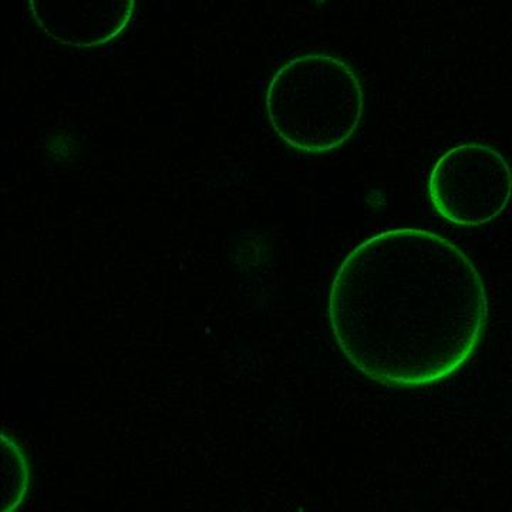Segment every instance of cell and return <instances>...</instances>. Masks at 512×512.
<instances>
[{"instance_id": "3", "label": "cell", "mask_w": 512, "mask_h": 512, "mask_svg": "<svg viewBox=\"0 0 512 512\" xmlns=\"http://www.w3.org/2000/svg\"><path fill=\"white\" fill-rule=\"evenodd\" d=\"M431 204L444 220L478 228L500 217L512 197V171L503 154L480 143L461 144L430 174Z\"/></svg>"}, {"instance_id": "1", "label": "cell", "mask_w": 512, "mask_h": 512, "mask_svg": "<svg viewBox=\"0 0 512 512\" xmlns=\"http://www.w3.org/2000/svg\"><path fill=\"white\" fill-rule=\"evenodd\" d=\"M339 348L386 386L421 387L457 372L488 322L483 278L436 232L396 228L353 249L329 296Z\"/></svg>"}, {"instance_id": "2", "label": "cell", "mask_w": 512, "mask_h": 512, "mask_svg": "<svg viewBox=\"0 0 512 512\" xmlns=\"http://www.w3.org/2000/svg\"><path fill=\"white\" fill-rule=\"evenodd\" d=\"M266 114L276 136L303 153L342 147L365 111L362 84L352 67L326 53L293 57L269 82Z\"/></svg>"}, {"instance_id": "4", "label": "cell", "mask_w": 512, "mask_h": 512, "mask_svg": "<svg viewBox=\"0 0 512 512\" xmlns=\"http://www.w3.org/2000/svg\"><path fill=\"white\" fill-rule=\"evenodd\" d=\"M36 25L59 45L99 49L130 25L136 0H29Z\"/></svg>"}]
</instances>
